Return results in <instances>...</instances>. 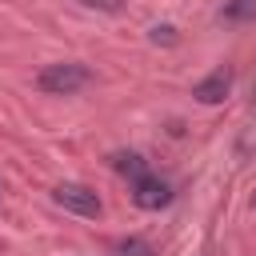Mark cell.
Returning a JSON list of instances; mask_svg holds the SVG:
<instances>
[{
	"mask_svg": "<svg viewBox=\"0 0 256 256\" xmlns=\"http://www.w3.org/2000/svg\"><path fill=\"white\" fill-rule=\"evenodd\" d=\"M88 80H92V72H88L84 64H48V68H40L36 88L48 92V96H72V92H80Z\"/></svg>",
	"mask_w": 256,
	"mask_h": 256,
	"instance_id": "1",
	"label": "cell"
},
{
	"mask_svg": "<svg viewBox=\"0 0 256 256\" xmlns=\"http://www.w3.org/2000/svg\"><path fill=\"white\" fill-rule=\"evenodd\" d=\"M52 200H56L60 208H68V212H76V216H92V220L104 212L100 196H96L92 188H84V184H56V188H52Z\"/></svg>",
	"mask_w": 256,
	"mask_h": 256,
	"instance_id": "2",
	"label": "cell"
},
{
	"mask_svg": "<svg viewBox=\"0 0 256 256\" xmlns=\"http://www.w3.org/2000/svg\"><path fill=\"white\" fill-rule=\"evenodd\" d=\"M132 204H136V208H144V212H160V208H168V204H172V188H168L160 176L144 172V176H136V180H132Z\"/></svg>",
	"mask_w": 256,
	"mask_h": 256,
	"instance_id": "3",
	"label": "cell"
},
{
	"mask_svg": "<svg viewBox=\"0 0 256 256\" xmlns=\"http://www.w3.org/2000/svg\"><path fill=\"white\" fill-rule=\"evenodd\" d=\"M228 88H232V68H216L212 76H204V80L192 88V96H196L200 104H220V100L228 96Z\"/></svg>",
	"mask_w": 256,
	"mask_h": 256,
	"instance_id": "4",
	"label": "cell"
},
{
	"mask_svg": "<svg viewBox=\"0 0 256 256\" xmlns=\"http://www.w3.org/2000/svg\"><path fill=\"white\" fill-rule=\"evenodd\" d=\"M220 20H228V24H252L256 20V0H228L224 12H220Z\"/></svg>",
	"mask_w": 256,
	"mask_h": 256,
	"instance_id": "5",
	"label": "cell"
},
{
	"mask_svg": "<svg viewBox=\"0 0 256 256\" xmlns=\"http://www.w3.org/2000/svg\"><path fill=\"white\" fill-rule=\"evenodd\" d=\"M112 168H116V172H124V176H132V180L148 172L144 156H136V152H120V156H112Z\"/></svg>",
	"mask_w": 256,
	"mask_h": 256,
	"instance_id": "6",
	"label": "cell"
},
{
	"mask_svg": "<svg viewBox=\"0 0 256 256\" xmlns=\"http://www.w3.org/2000/svg\"><path fill=\"white\" fill-rule=\"evenodd\" d=\"M108 256H156V252H152V244H148V240H140V236H128V240L112 244V252H108Z\"/></svg>",
	"mask_w": 256,
	"mask_h": 256,
	"instance_id": "7",
	"label": "cell"
},
{
	"mask_svg": "<svg viewBox=\"0 0 256 256\" xmlns=\"http://www.w3.org/2000/svg\"><path fill=\"white\" fill-rule=\"evenodd\" d=\"M84 8H100V12H124V0H80Z\"/></svg>",
	"mask_w": 256,
	"mask_h": 256,
	"instance_id": "8",
	"label": "cell"
},
{
	"mask_svg": "<svg viewBox=\"0 0 256 256\" xmlns=\"http://www.w3.org/2000/svg\"><path fill=\"white\" fill-rule=\"evenodd\" d=\"M172 32H176L172 24H164V28H152V40H156V44H160V40H168V44H172V40H176Z\"/></svg>",
	"mask_w": 256,
	"mask_h": 256,
	"instance_id": "9",
	"label": "cell"
}]
</instances>
